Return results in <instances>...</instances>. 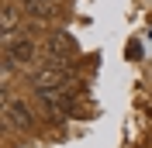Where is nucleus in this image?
<instances>
[{
	"instance_id": "nucleus-6",
	"label": "nucleus",
	"mask_w": 152,
	"mask_h": 148,
	"mask_svg": "<svg viewBox=\"0 0 152 148\" xmlns=\"http://www.w3.org/2000/svg\"><path fill=\"white\" fill-rule=\"evenodd\" d=\"M24 7H35V4H52V0H21Z\"/></svg>"
},
{
	"instance_id": "nucleus-5",
	"label": "nucleus",
	"mask_w": 152,
	"mask_h": 148,
	"mask_svg": "<svg viewBox=\"0 0 152 148\" xmlns=\"http://www.w3.org/2000/svg\"><path fill=\"white\" fill-rule=\"evenodd\" d=\"M31 14V17H48V14H52V7H48V4H35V7H24Z\"/></svg>"
},
{
	"instance_id": "nucleus-2",
	"label": "nucleus",
	"mask_w": 152,
	"mask_h": 148,
	"mask_svg": "<svg viewBox=\"0 0 152 148\" xmlns=\"http://www.w3.org/2000/svg\"><path fill=\"white\" fill-rule=\"evenodd\" d=\"M4 128L7 131H24L31 128V110L21 100H14L10 93H4Z\"/></svg>"
},
{
	"instance_id": "nucleus-3",
	"label": "nucleus",
	"mask_w": 152,
	"mask_h": 148,
	"mask_svg": "<svg viewBox=\"0 0 152 148\" xmlns=\"http://www.w3.org/2000/svg\"><path fill=\"white\" fill-rule=\"evenodd\" d=\"M31 55H35V45H31V38H24V31H21L18 38L4 41V59H10L14 65H24V62H31Z\"/></svg>"
},
{
	"instance_id": "nucleus-4",
	"label": "nucleus",
	"mask_w": 152,
	"mask_h": 148,
	"mask_svg": "<svg viewBox=\"0 0 152 148\" xmlns=\"http://www.w3.org/2000/svg\"><path fill=\"white\" fill-rule=\"evenodd\" d=\"M73 55V38L66 31H52L48 35V59H69Z\"/></svg>"
},
{
	"instance_id": "nucleus-1",
	"label": "nucleus",
	"mask_w": 152,
	"mask_h": 148,
	"mask_svg": "<svg viewBox=\"0 0 152 148\" xmlns=\"http://www.w3.org/2000/svg\"><path fill=\"white\" fill-rule=\"evenodd\" d=\"M38 100H42V107H45L52 117H69L73 114V90L69 86H45V90H35Z\"/></svg>"
}]
</instances>
